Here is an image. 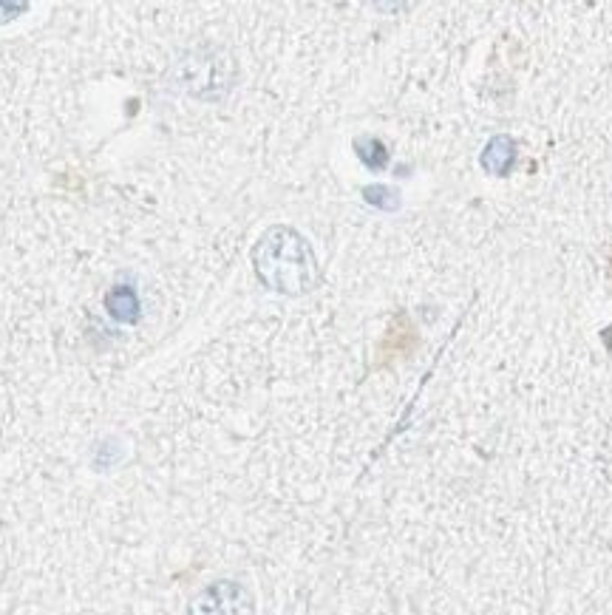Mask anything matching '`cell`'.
<instances>
[{
	"label": "cell",
	"instance_id": "cell-1",
	"mask_svg": "<svg viewBox=\"0 0 612 615\" xmlns=\"http://www.w3.org/2000/svg\"><path fill=\"white\" fill-rule=\"evenodd\" d=\"M253 270L258 281L272 292L281 295H306L321 284V267L312 253L309 241L292 227H270L255 241Z\"/></svg>",
	"mask_w": 612,
	"mask_h": 615
},
{
	"label": "cell",
	"instance_id": "cell-2",
	"mask_svg": "<svg viewBox=\"0 0 612 615\" xmlns=\"http://www.w3.org/2000/svg\"><path fill=\"white\" fill-rule=\"evenodd\" d=\"M187 615H255L253 593L238 581H213L193 596Z\"/></svg>",
	"mask_w": 612,
	"mask_h": 615
},
{
	"label": "cell",
	"instance_id": "cell-3",
	"mask_svg": "<svg viewBox=\"0 0 612 615\" xmlns=\"http://www.w3.org/2000/svg\"><path fill=\"white\" fill-rule=\"evenodd\" d=\"M516 159H519L516 139L508 137V134H496V137L488 139L485 151L479 154V165L491 176H508L513 171V165H516Z\"/></svg>",
	"mask_w": 612,
	"mask_h": 615
},
{
	"label": "cell",
	"instance_id": "cell-4",
	"mask_svg": "<svg viewBox=\"0 0 612 615\" xmlns=\"http://www.w3.org/2000/svg\"><path fill=\"white\" fill-rule=\"evenodd\" d=\"M105 309L119 324H136L139 321V295L131 284H117L105 295Z\"/></svg>",
	"mask_w": 612,
	"mask_h": 615
},
{
	"label": "cell",
	"instance_id": "cell-5",
	"mask_svg": "<svg viewBox=\"0 0 612 615\" xmlns=\"http://www.w3.org/2000/svg\"><path fill=\"white\" fill-rule=\"evenodd\" d=\"M355 151L357 159H360L369 171H383V168L389 165V151H386V145L377 137L355 139Z\"/></svg>",
	"mask_w": 612,
	"mask_h": 615
},
{
	"label": "cell",
	"instance_id": "cell-6",
	"mask_svg": "<svg viewBox=\"0 0 612 615\" xmlns=\"http://www.w3.org/2000/svg\"><path fill=\"white\" fill-rule=\"evenodd\" d=\"M363 196H366V202L374 207H380V210H397L400 207V196H397V190L391 188H383V185H372V188L363 190Z\"/></svg>",
	"mask_w": 612,
	"mask_h": 615
}]
</instances>
